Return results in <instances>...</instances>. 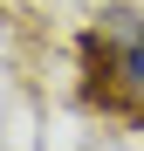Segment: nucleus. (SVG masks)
I'll list each match as a JSON object with an SVG mask.
<instances>
[{
	"label": "nucleus",
	"mask_w": 144,
	"mask_h": 151,
	"mask_svg": "<svg viewBox=\"0 0 144 151\" xmlns=\"http://www.w3.org/2000/svg\"><path fill=\"white\" fill-rule=\"evenodd\" d=\"M76 69H82V103L144 137V7L130 0L103 7L76 41Z\"/></svg>",
	"instance_id": "1"
}]
</instances>
